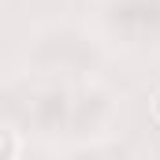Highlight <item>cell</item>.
Masks as SVG:
<instances>
[{
  "label": "cell",
  "instance_id": "obj_1",
  "mask_svg": "<svg viewBox=\"0 0 160 160\" xmlns=\"http://www.w3.org/2000/svg\"><path fill=\"white\" fill-rule=\"evenodd\" d=\"M19 138H15V130H8V127H0V160H11L19 157Z\"/></svg>",
  "mask_w": 160,
  "mask_h": 160
},
{
  "label": "cell",
  "instance_id": "obj_2",
  "mask_svg": "<svg viewBox=\"0 0 160 160\" xmlns=\"http://www.w3.org/2000/svg\"><path fill=\"white\" fill-rule=\"evenodd\" d=\"M153 119L160 123V93H157V97H153Z\"/></svg>",
  "mask_w": 160,
  "mask_h": 160
}]
</instances>
